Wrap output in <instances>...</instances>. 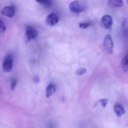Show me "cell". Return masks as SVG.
<instances>
[{
  "label": "cell",
  "mask_w": 128,
  "mask_h": 128,
  "mask_svg": "<svg viewBox=\"0 0 128 128\" xmlns=\"http://www.w3.org/2000/svg\"><path fill=\"white\" fill-rule=\"evenodd\" d=\"M58 20H59L58 16L55 14L52 13L46 17V22L48 26L52 27L57 24Z\"/></svg>",
  "instance_id": "7"
},
{
  "label": "cell",
  "mask_w": 128,
  "mask_h": 128,
  "mask_svg": "<svg viewBox=\"0 0 128 128\" xmlns=\"http://www.w3.org/2000/svg\"><path fill=\"white\" fill-rule=\"evenodd\" d=\"M108 4L111 7H121L123 5L122 0H108Z\"/></svg>",
  "instance_id": "10"
},
{
  "label": "cell",
  "mask_w": 128,
  "mask_h": 128,
  "mask_svg": "<svg viewBox=\"0 0 128 128\" xmlns=\"http://www.w3.org/2000/svg\"><path fill=\"white\" fill-rule=\"evenodd\" d=\"M39 80H40V79H39V77L37 76H36L34 77V82H35V83H37L39 81Z\"/></svg>",
  "instance_id": "18"
},
{
  "label": "cell",
  "mask_w": 128,
  "mask_h": 128,
  "mask_svg": "<svg viewBox=\"0 0 128 128\" xmlns=\"http://www.w3.org/2000/svg\"><path fill=\"white\" fill-rule=\"evenodd\" d=\"M86 69L84 68H81L80 69H78L77 70L76 73L79 75H82L84 74L85 73H86Z\"/></svg>",
  "instance_id": "15"
},
{
  "label": "cell",
  "mask_w": 128,
  "mask_h": 128,
  "mask_svg": "<svg viewBox=\"0 0 128 128\" xmlns=\"http://www.w3.org/2000/svg\"><path fill=\"white\" fill-rule=\"evenodd\" d=\"M114 110L118 117H121L122 115L124 114L126 111L123 107L120 104H116L114 107Z\"/></svg>",
  "instance_id": "9"
},
{
  "label": "cell",
  "mask_w": 128,
  "mask_h": 128,
  "mask_svg": "<svg viewBox=\"0 0 128 128\" xmlns=\"http://www.w3.org/2000/svg\"><path fill=\"white\" fill-rule=\"evenodd\" d=\"M56 89L55 86L52 84L47 86L46 89V96L47 97H50L51 95L55 92Z\"/></svg>",
  "instance_id": "8"
},
{
  "label": "cell",
  "mask_w": 128,
  "mask_h": 128,
  "mask_svg": "<svg viewBox=\"0 0 128 128\" xmlns=\"http://www.w3.org/2000/svg\"><path fill=\"white\" fill-rule=\"evenodd\" d=\"M6 30V27L5 24L0 19V32H4Z\"/></svg>",
  "instance_id": "14"
},
{
  "label": "cell",
  "mask_w": 128,
  "mask_h": 128,
  "mask_svg": "<svg viewBox=\"0 0 128 128\" xmlns=\"http://www.w3.org/2000/svg\"><path fill=\"white\" fill-rule=\"evenodd\" d=\"M101 22L103 26L106 29H111L112 26L113 19L110 15L104 16L102 18Z\"/></svg>",
  "instance_id": "5"
},
{
  "label": "cell",
  "mask_w": 128,
  "mask_h": 128,
  "mask_svg": "<svg viewBox=\"0 0 128 128\" xmlns=\"http://www.w3.org/2000/svg\"><path fill=\"white\" fill-rule=\"evenodd\" d=\"M25 35L28 40H34L37 37L38 32L34 28L28 26L26 29Z\"/></svg>",
  "instance_id": "4"
},
{
  "label": "cell",
  "mask_w": 128,
  "mask_h": 128,
  "mask_svg": "<svg viewBox=\"0 0 128 128\" xmlns=\"http://www.w3.org/2000/svg\"><path fill=\"white\" fill-rule=\"evenodd\" d=\"M69 8L74 13L79 14L85 11V7L82 3L77 1H74L70 4Z\"/></svg>",
  "instance_id": "3"
},
{
  "label": "cell",
  "mask_w": 128,
  "mask_h": 128,
  "mask_svg": "<svg viewBox=\"0 0 128 128\" xmlns=\"http://www.w3.org/2000/svg\"><path fill=\"white\" fill-rule=\"evenodd\" d=\"M127 1H128V0H127Z\"/></svg>",
  "instance_id": "19"
},
{
  "label": "cell",
  "mask_w": 128,
  "mask_h": 128,
  "mask_svg": "<svg viewBox=\"0 0 128 128\" xmlns=\"http://www.w3.org/2000/svg\"><path fill=\"white\" fill-rule=\"evenodd\" d=\"M122 67L124 71H128V54L125 56L122 60Z\"/></svg>",
  "instance_id": "12"
},
{
  "label": "cell",
  "mask_w": 128,
  "mask_h": 128,
  "mask_svg": "<svg viewBox=\"0 0 128 128\" xmlns=\"http://www.w3.org/2000/svg\"><path fill=\"white\" fill-rule=\"evenodd\" d=\"M90 23H80L79 25L80 28L82 29H86L91 25Z\"/></svg>",
  "instance_id": "13"
},
{
  "label": "cell",
  "mask_w": 128,
  "mask_h": 128,
  "mask_svg": "<svg viewBox=\"0 0 128 128\" xmlns=\"http://www.w3.org/2000/svg\"><path fill=\"white\" fill-rule=\"evenodd\" d=\"M13 63V57L11 54L7 55L4 59L2 64V68L6 72H10L12 70Z\"/></svg>",
  "instance_id": "1"
},
{
  "label": "cell",
  "mask_w": 128,
  "mask_h": 128,
  "mask_svg": "<svg viewBox=\"0 0 128 128\" xmlns=\"http://www.w3.org/2000/svg\"><path fill=\"white\" fill-rule=\"evenodd\" d=\"M39 4L42 5L46 7L50 8L52 5V0H35Z\"/></svg>",
  "instance_id": "11"
},
{
  "label": "cell",
  "mask_w": 128,
  "mask_h": 128,
  "mask_svg": "<svg viewBox=\"0 0 128 128\" xmlns=\"http://www.w3.org/2000/svg\"><path fill=\"white\" fill-rule=\"evenodd\" d=\"M99 102L101 104L102 106L104 108H105V107L106 106L107 104L108 100L106 99H100V100H99Z\"/></svg>",
  "instance_id": "16"
},
{
  "label": "cell",
  "mask_w": 128,
  "mask_h": 128,
  "mask_svg": "<svg viewBox=\"0 0 128 128\" xmlns=\"http://www.w3.org/2000/svg\"><path fill=\"white\" fill-rule=\"evenodd\" d=\"M16 83H17V80H16L15 79L12 80L10 85V89L12 90H14V89L16 86Z\"/></svg>",
  "instance_id": "17"
},
{
  "label": "cell",
  "mask_w": 128,
  "mask_h": 128,
  "mask_svg": "<svg viewBox=\"0 0 128 128\" xmlns=\"http://www.w3.org/2000/svg\"><path fill=\"white\" fill-rule=\"evenodd\" d=\"M16 10L13 6H7L4 7L1 11V13L3 15L9 18H12L15 14Z\"/></svg>",
  "instance_id": "6"
},
{
  "label": "cell",
  "mask_w": 128,
  "mask_h": 128,
  "mask_svg": "<svg viewBox=\"0 0 128 128\" xmlns=\"http://www.w3.org/2000/svg\"><path fill=\"white\" fill-rule=\"evenodd\" d=\"M103 45L106 52L110 54L113 53L114 44L112 39L110 35H106L104 39Z\"/></svg>",
  "instance_id": "2"
}]
</instances>
